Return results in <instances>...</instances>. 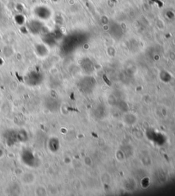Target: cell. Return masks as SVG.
Here are the masks:
<instances>
[{
  "label": "cell",
  "mask_w": 175,
  "mask_h": 196,
  "mask_svg": "<svg viewBox=\"0 0 175 196\" xmlns=\"http://www.w3.org/2000/svg\"><path fill=\"white\" fill-rule=\"evenodd\" d=\"M34 13L36 16L40 18L41 19L46 20L50 17V11L49 9L46 6H38L35 9Z\"/></svg>",
  "instance_id": "cell-1"
}]
</instances>
